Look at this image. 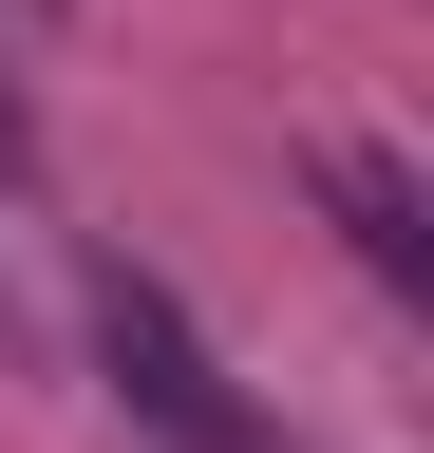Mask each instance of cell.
<instances>
[{
  "label": "cell",
  "instance_id": "cell-1",
  "mask_svg": "<svg viewBox=\"0 0 434 453\" xmlns=\"http://www.w3.org/2000/svg\"><path fill=\"white\" fill-rule=\"evenodd\" d=\"M114 378H133V396H151V416H171L189 453H264V434H246V396L189 359V321L151 303V283H114Z\"/></svg>",
  "mask_w": 434,
  "mask_h": 453
},
{
  "label": "cell",
  "instance_id": "cell-2",
  "mask_svg": "<svg viewBox=\"0 0 434 453\" xmlns=\"http://www.w3.org/2000/svg\"><path fill=\"white\" fill-rule=\"evenodd\" d=\"M340 208H359V246H377V265L415 283V189H397V170H377V151H340Z\"/></svg>",
  "mask_w": 434,
  "mask_h": 453
}]
</instances>
